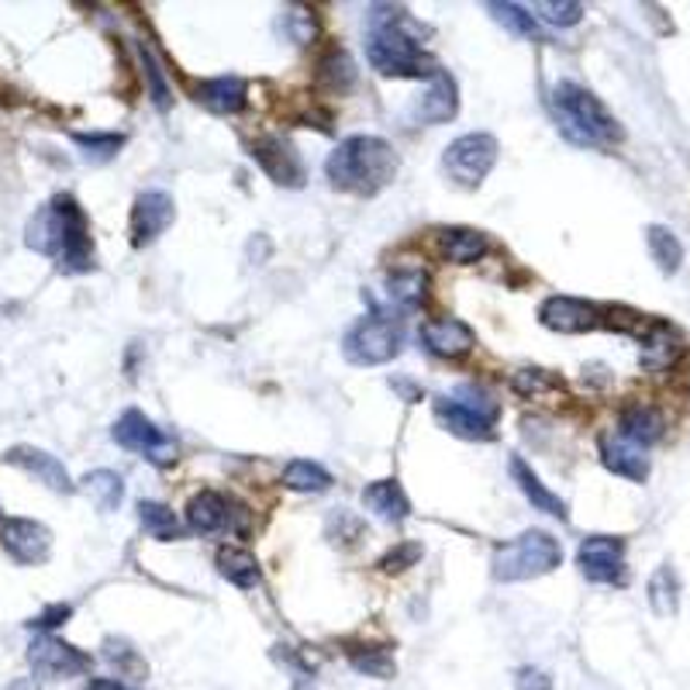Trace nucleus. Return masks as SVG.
Here are the masks:
<instances>
[{
    "label": "nucleus",
    "mask_w": 690,
    "mask_h": 690,
    "mask_svg": "<svg viewBox=\"0 0 690 690\" xmlns=\"http://www.w3.org/2000/svg\"><path fill=\"white\" fill-rule=\"evenodd\" d=\"M28 249L56 259L59 270L66 273H87L94 270V242L84 208L70 194L52 197L46 208H38L25 232Z\"/></svg>",
    "instance_id": "f257e3e1"
},
{
    "label": "nucleus",
    "mask_w": 690,
    "mask_h": 690,
    "mask_svg": "<svg viewBox=\"0 0 690 690\" xmlns=\"http://www.w3.org/2000/svg\"><path fill=\"white\" fill-rule=\"evenodd\" d=\"M324 176L335 190L356 197H377L397 176V152L377 135H349L324 159Z\"/></svg>",
    "instance_id": "f03ea898"
},
{
    "label": "nucleus",
    "mask_w": 690,
    "mask_h": 690,
    "mask_svg": "<svg viewBox=\"0 0 690 690\" xmlns=\"http://www.w3.org/2000/svg\"><path fill=\"white\" fill-rule=\"evenodd\" d=\"M367 59L380 76H435L439 66L421 52L415 22L404 11H373L367 32Z\"/></svg>",
    "instance_id": "7ed1b4c3"
},
{
    "label": "nucleus",
    "mask_w": 690,
    "mask_h": 690,
    "mask_svg": "<svg viewBox=\"0 0 690 690\" xmlns=\"http://www.w3.org/2000/svg\"><path fill=\"white\" fill-rule=\"evenodd\" d=\"M550 111L556 118V128L563 132V138H570L574 146L604 149V146H615L621 138L615 114L607 111L587 87L574 84V79H563V84L553 87Z\"/></svg>",
    "instance_id": "20e7f679"
},
{
    "label": "nucleus",
    "mask_w": 690,
    "mask_h": 690,
    "mask_svg": "<svg viewBox=\"0 0 690 690\" xmlns=\"http://www.w3.org/2000/svg\"><path fill=\"white\" fill-rule=\"evenodd\" d=\"M563 563V550L559 542L542 532V529H529L518 539H512L507 545L494 553L491 559V574L501 583H518V580H532V577H545L553 574Z\"/></svg>",
    "instance_id": "39448f33"
},
{
    "label": "nucleus",
    "mask_w": 690,
    "mask_h": 690,
    "mask_svg": "<svg viewBox=\"0 0 690 690\" xmlns=\"http://www.w3.org/2000/svg\"><path fill=\"white\" fill-rule=\"evenodd\" d=\"M435 418L442 429H449L459 439L470 442H491L494 439V421H497V401L466 383L456 394H445L435 401Z\"/></svg>",
    "instance_id": "423d86ee"
},
{
    "label": "nucleus",
    "mask_w": 690,
    "mask_h": 690,
    "mask_svg": "<svg viewBox=\"0 0 690 690\" xmlns=\"http://www.w3.org/2000/svg\"><path fill=\"white\" fill-rule=\"evenodd\" d=\"M401 324L387 315H370L356 321L342 338V353L356 367H383L401 353Z\"/></svg>",
    "instance_id": "0eeeda50"
},
{
    "label": "nucleus",
    "mask_w": 690,
    "mask_h": 690,
    "mask_svg": "<svg viewBox=\"0 0 690 690\" xmlns=\"http://www.w3.org/2000/svg\"><path fill=\"white\" fill-rule=\"evenodd\" d=\"M497 152H501V146H497L494 135H486V132L459 135L456 141H449V149H445L442 170L449 173L453 184L473 190L497 167Z\"/></svg>",
    "instance_id": "6e6552de"
},
{
    "label": "nucleus",
    "mask_w": 690,
    "mask_h": 690,
    "mask_svg": "<svg viewBox=\"0 0 690 690\" xmlns=\"http://www.w3.org/2000/svg\"><path fill=\"white\" fill-rule=\"evenodd\" d=\"M114 442L121 445V449H128V453H138V456H146L152 463H173L176 459V442L159 429V424L152 418H146L141 411H125L118 421H114V429H111Z\"/></svg>",
    "instance_id": "1a4fd4ad"
},
{
    "label": "nucleus",
    "mask_w": 690,
    "mask_h": 690,
    "mask_svg": "<svg viewBox=\"0 0 690 690\" xmlns=\"http://www.w3.org/2000/svg\"><path fill=\"white\" fill-rule=\"evenodd\" d=\"M28 663L38 677L46 680H66L90 669V656L79 653L76 645L56 639V636H35V642L28 645Z\"/></svg>",
    "instance_id": "9d476101"
},
{
    "label": "nucleus",
    "mask_w": 690,
    "mask_h": 690,
    "mask_svg": "<svg viewBox=\"0 0 690 690\" xmlns=\"http://www.w3.org/2000/svg\"><path fill=\"white\" fill-rule=\"evenodd\" d=\"M577 566L591 583H625V542L615 535H591L580 542Z\"/></svg>",
    "instance_id": "9b49d317"
},
{
    "label": "nucleus",
    "mask_w": 690,
    "mask_h": 690,
    "mask_svg": "<svg viewBox=\"0 0 690 690\" xmlns=\"http://www.w3.org/2000/svg\"><path fill=\"white\" fill-rule=\"evenodd\" d=\"M0 542H4V550L14 563L22 566H35V563H46L49 550H52V532L46 529L42 521H32V518H8L0 525Z\"/></svg>",
    "instance_id": "f8f14e48"
},
{
    "label": "nucleus",
    "mask_w": 690,
    "mask_h": 690,
    "mask_svg": "<svg viewBox=\"0 0 690 690\" xmlns=\"http://www.w3.org/2000/svg\"><path fill=\"white\" fill-rule=\"evenodd\" d=\"M539 321L550 332H559V335H583V332H594L601 324V311L594 308V304L580 300V297L556 294V297L542 300Z\"/></svg>",
    "instance_id": "ddd939ff"
},
{
    "label": "nucleus",
    "mask_w": 690,
    "mask_h": 690,
    "mask_svg": "<svg viewBox=\"0 0 690 690\" xmlns=\"http://www.w3.org/2000/svg\"><path fill=\"white\" fill-rule=\"evenodd\" d=\"M176 218V205L167 190H146L135 197L132 208V246H149L162 232L173 225Z\"/></svg>",
    "instance_id": "4468645a"
},
{
    "label": "nucleus",
    "mask_w": 690,
    "mask_h": 690,
    "mask_svg": "<svg viewBox=\"0 0 690 690\" xmlns=\"http://www.w3.org/2000/svg\"><path fill=\"white\" fill-rule=\"evenodd\" d=\"M252 156H256L259 167L267 170V176L273 180V184H280V187H300L304 184L300 152L291 146L287 138H276V135L259 138L252 146Z\"/></svg>",
    "instance_id": "2eb2a0df"
},
{
    "label": "nucleus",
    "mask_w": 690,
    "mask_h": 690,
    "mask_svg": "<svg viewBox=\"0 0 690 690\" xmlns=\"http://www.w3.org/2000/svg\"><path fill=\"white\" fill-rule=\"evenodd\" d=\"M418 338H421L424 349H429L432 356H442V359H459V356H466L477 345L473 329L466 321H459V318L421 321Z\"/></svg>",
    "instance_id": "dca6fc26"
},
{
    "label": "nucleus",
    "mask_w": 690,
    "mask_h": 690,
    "mask_svg": "<svg viewBox=\"0 0 690 690\" xmlns=\"http://www.w3.org/2000/svg\"><path fill=\"white\" fill-rule=\"evenodd\" d=\"M4 463L38 477L56 494H73V480L66 473V466L59 463L52 453H46V449H35V445H14V449L4 453Z\"/></svg>",
    "instance_id": "f3484780"
},
{
    "label": "nucleus",
    "mask_w": 690,
    "mask_h": 690,
    "mask_svg": "<svg viewBox=\"0 0 690 690\" xmlns=\"http://www.w3.org/2000/svg\"><path fill=\"white\" fill-rule=\"evenodd\" d=\"M601 463L615 477L636 480V483H642L649 477V456H645V449H642V445H636L632 439H625L618 429L601 435Z\"/></svg>",
    "instance_id": "a211bd4d"
},
{
    "label": "nucleus",
    "mask_w": 690,
    "mask_h": 690,
    "mask_svg": "<svg viewBox=\"0 0 690 690\" xmlns=\"http://www.w3.org/2000/svg\"><path fill=\"white\" fill-rule=\"evenodd\" d=\"M459 111V90H456V79L439 70L432 76V84L429 90H424V97L418 100V108H415V118L424 121V125H442V121H453Z\"/></svg>",
    "instance_id": "6ab92c4d"
},
{
    "label": "nucleus",
    "mask_w": 690,
    "mask_h": 690,
    "mask_svg": "<svg viewBox=\"0 0 690 690\" xmlns=\"http://www.w3.org/2000/svg\"><path fill=\"white\" fill-rule=\"evenodd\" d=\"M197 100L214 114H238L249 104V87L242 76H214L197 87Z\"/></svg>",
    "instance_id": "aec40b11"
},
{
    "label": "nucleus",
    "mask_w": 690,
    "mask_h": 690,
    "mask_svg": "<svg viewBox=\"0 0 690 690\" xmlns=\"http://www.w3.org/2000/svg\"><path fill=\"white\" fill-rule=\"evenodd\" d=\"M512 477H515V483H518V491L532 501L535 512L553 515V518H559V521L570 518V512H566V501H563L559 494H553L550 486H545V483L539 480V473H535L532 466L525 463L521 456H515V459H512Z\"/></svg>",
    "instance_id": "412c9836"
},
{
    "label": "nucleus",
    "mask_w": 690,
    "mask_h": 690,
    "mask_svg": "<svg viewBox=\"0 0 690 690\" xmlns=\"http://www.w3.org/2000/svg\"><path fill=\"white\" fill-rule=\"evenodd\" d=\"M491 242L477 229H439V252L453 267H470V262L483 259Z\"/></svg>",
    "instance_id": "4be33fe9"
},
{
    "label": "nucleus",
    "mask_w": 690,
    "mask_h": 690,
    "mask_svg": "<svg viewBox=\"0 0 690 690\" xmlns=\"http://www.w3.org/2000/svg\"><path fill=\"white\" fill-rule=\"evenodd\" d=\"M362 504L383 521H404L411 515V501L404 494V486L397 480H377L362 491Z\"/></svg>",
    "instance_id": "5701e85b"
},
{
    "label": "nucleus",
    "mask_w": 690,
    "mask_h": 690,
    "mask_svg": "<svg viewBox=\"0 0 690 690\" xmlns=\"http://www.w3.org/2000/svg\"><path fill=\"white\" fill-rule=\"evenodd\" d=\"M663 429H666V421H663V415L653 408V404H632V408H625L621 418H618V432L625 439H632L636 445H642V449H649L653 442H660Z\"/></svg>",
    "instance_id": "b1692460"
},
{
    "label": "nucleus",
    "mask_w": 690,
    "mask_h": 690,
    "mask_svg": "<svg viewBox=\"0 0 690 690\" xmlns=\"http://www.w3.org/2000/svg\"><path fill=\"white\" fill-rule=\"evenodd\" d=\"M229 515H232L229 501L218 491H200L187 504V525H190V532H200V535L221 532L229 525Z\"/></svg>",
    "instance_id": "393cba45"
},
{
    "label": "nucleus",
    "mask_w": 690,
    "mask_h": 690,
    "mask_svg": "<svg viewBox=\"0 0 690 690\" xmlns=\"http://www.w3.org/2000/svg\"><path fill=\"white\" fill-rule=\"evenodd\" d=\"M680 353H683V342L669 324H649V332L642 338V362L649 370L674 367Z\"/></svg>",
    "instance_id": "a878e982"
},
{
    "label": "nucleus",
    "mask_w": 690,
    "mask_h": 690,
    "mask_svg": "<svg viewBox=\"0 0 690 690\" xmlns=\"http://www.w3.org/2000/svg\"><path fill=\"white\" fill-rule=\"evenodd\" d=\"M218 574L225 577L229 583H235L238 591H252L259 583V559L246 550H235V545H225L218 550Z\"/></svg>",
    "instance_id": "bb28decb"
},
{
    "label": "nucleus",
    "mask_w": 690,
    "mask_h": 690,
    "mask_svg": "<svg viewBox=\"0 0 690 690\" xmlns=\"http://www.w3.org/2000/svg\"><path fill=\"white\" fill-rule=\"evenodd\" d=\"M645 246H649V256H653V262L660 267V273L674 276L683 267V246H680V238L669 232L666 225H649L645 229Z\"/></svg>",
    "instance_id": "cd10ccee"
},
{
    "label": "nucleus",
    "mask_w": 690,
    "mask_h": 690,
    "mask_svg": "<svg viewBox=\"0 0 690 690\" xmlns=\"http://www.w3.org/2000/svg\"><path fill=\"white\" fill-rule=\"evenodd\" d=\"M283 486H287V491H297V494H321L332 486V473L324 470L321 463L291 459L287 470H283Z\"/></svg>",
    "instance_id": "c85d7f7f"
},
{
    "label": "nucleus",
    "mask_w": 690,
    "mask_h": 690,
    "mask_svg": "<svg viewBox=\"0 0 690 690\" xmlns=\"http://www.w3.org/2000/svg\"><path fill=\"white\" fill-rule=\"evenodd\" d=\"M84 494L94 501L97 512L108 515L121 504V497H125V480H121V473H114V470H94L84 477Z\"/></svg>",
    "instance_id": "c756f323"
},
{
    "label": "nucleus",
    "mask_w": 690,
    "mask_h": 690,
    "mask_svg": "<svg viewBox=\"0 0 690 690\" xmlns=\"http://www.w3.org/2000/svg\"><path fill=\"white\" fill-rule=\"evenodd\" d=\"M387 294L391 300L404 304V308H418L429 294V273L424 270H394L387 276Z\"/></svg>",
    "instance_id": "7c9ffc66"
},
{
    "label": "nucleus",
    "mask_w": 690,
    "mask_h": 690,
    "mask_svg": "<svg viewBox=\"0 0 690 690\" xmlns=\"http://www.w3.org/2000/svg\"><path fill=\"white\" fill-rule=\"evenodd\" d=\"M138 521H141V529H146L152 539L159 542H173L180 539V521L176 515L170 512L167 504H159V501H138Z\"/></svg>",
    "instance_id": "2f4dec72"
},
{
    "label": "nucleus",
    "mask_w": 690,
    "mask_h": 690,
    "mask_svg": "<svg viewBox=\"0 0 690 690\" xmlns=\"http://www.w3.org/2000/svg\"><path fill=\"white\" fill-rule=\"evenodd\" d=\"M677 594H680L677 574L669 570V566H660V570L653 574V580H649V604H653V612L660 618H669L677 612Z\"/></svg>",
    "instance_id": "473e14b6"
},
{
    "label": "nucleus",
    "mask_w": 690,
    "mask_h": 690,
    "mask_svg": "<svg viewBox=\"0 0 690 690\" xmlns=\"http://www.w3.org/2000/svg\"><path fill=\"white\" fill-rule=\"evenodd\" d=\"M318 79L329 90H349L353 84H356V66H353V59L345 56L342 49H335V52H329L321 59V66H318Z\"/></svg>",
    "instance_id": "72a5a7b5"
},
{
    "label": "nucleus",
    "mask_w": 690,
    "mask_h": 690,
    "mask_svg": "<svg viewBox=\"0 0 690 690\" xmlns=\"http://www.w3.org/2000/svg\"><path fill=\"white\" fill-rule=\"evenodd\" d=\"M73 141L90 162H108L118 156V149L125 146V135H114V132H73Z\"/></svg>",
    "instance_id": "f704fd0d"
},
{
    "label": "nucleus",
    "mask_w": 690,
    "mask_h": 690,
    "mask_svg": "<svg viewBox=\"0 0 690 690\" xmlns=\"http://www.w3.org/2000/svg\"><path fill=\"white\" fill-rule=\"evenodd\" d=\"M491 14H494V22L504 25L512 35L518 38H539V25H535V17L518 8V4H491Z\"/></svg>",
    "instance_id": "c9c22d12"
},
{
    "label": "nucleus",
    "mask_w": 690,
    "mask_h": 690,
    "mask_svg": "<svg viewBox=\"0 0 690 690\" xmlns=\"http://www.w3.org/2000/svg\"><path fill=\"white\" fill-rule=\"evenodd\" d=\"M138 59H141V70H146V79H149V97H152V104L159 111H167L170 108V84H167V76H162L159 63H156V56L146 42H138Z\"/></svg>",
    "instance_id": "e433bc0d"
},
{
    "label": "nucleus",
    "mask_w": 690,
    "mask_h": 690,
    "mask_svg": "<svg viewBox=\"0 0 690 690\" xmlns=\"http://www.w3.org/2000/svg\"><path fill=\"white\" fill-rule=\"evenodd\" d=\"M535 11L553 28H574L583 17V4H577V0H545V4H535Z\"/></svg>",
    "instance_id": "4c0bfd02"
},
{
    "label": "nucleus",
    "mask_w": 690,
    "mask_h": 690,
    "mask_svg": "<svg viewBox=\"0 0 690 690\" xmlns=\"http://www.w3.org/2000/svg\"><path fill=\"white\" fill-rule=\"evenodd\" d=\"M353 666L359 674L377 677V680H391L397 674V663L387 649H367V653H353Z\"/></svg>",
    "instance_id": "58836bf2"
},
{
    "label": "nucleus",
    "mask_w": 690,
    "mask_h": 690,
    "mask_svg": "<svg viewBox=\"0 0 690 690\" xmlns=\"http://www.w3.org/2000/svg\"><path fill=\"white\" fill-rule=\"evenodd\" d=\"M515 383V391L525 394V397H535V394H545V391H553L559 387V380L550 373V370H539V367H525L512 377Z\"/></svg>",
    "instance_id": "ea45409f"
},
{
    "label": "nucleus",
    "mask_w": 690,
    "mask_h": 690,
    "mask_svg": "<svg viewBox=\"0 0 690 690\" xmlns=\"http://www.w3.org/2000/svg\"><path fill=\"white\" fill-rule=\"evenodd\" d=\"M421 559V545L418 542H397L394 550L380 559V570L383 574H404L408 566H415Z\"/></svg>",
    "instance_id": "a19ab883"
},
{
    "label": "nucleus",
    "mask_w": 690,
    "mask_h": 690,
    "mask_svg": "<svg viewBox=\"0 0 690 690\" xmlns=\"http://www.w3.org/2000/svg\"><path fill=\"white\" fill-rule=\"evenodd\" d=\"M515 687L518 690H553V677L539 666H521L515 677Z\"/></svg>",
    "instance_id": "79ce46f5"
},
{
    "label": "nucleus",
    "mask_w": 690,
    "mask_h": 690,
    "mask_svg": "<svg viewBox=\"0 0 690 690\" xmlns=\"http://www.w3.org/2000/svg\"><path fill=\"white\" fill-rule=\"evenodd\" d=\"M70 615H73V607H70V604H52L49 612H42L38 618H32L28 625H32V628H42V632H49V628H59V625H63Z\"/></svg>",
    "instance_id": "37998d69"
},
{
    "label": "nucleus",
    "mask_w": 690,
    "mask_h": 690,
    "mask_svg": "<svg viewBox=\"0 0 690 690\" xmlns=\"http://www.w3.org/2000/svg\"><path fill=\"white\" fill-rule=\"evenodd\" d=\"M84 690H128L121 680H111V677H97V680H90Z\"/></svg>",
    "instance_id": "c03bdc74"
}]
</instances>
